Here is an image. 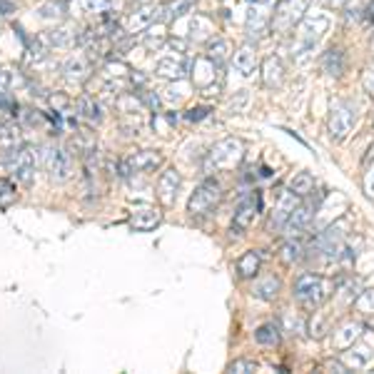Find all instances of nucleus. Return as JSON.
I'll list each match as a JSON object with an SVG mask.
<instances>
[{"mask_svg":"<svg viewBox=\"0 0 374 374\" xmlns=\"http://www.w3.org/2000/svg\"><path fill=\"white\" fill-rule=\"evenodd\" d=\"M244 157V145L237 137L220 140L205 157V172H217V170H232L237 168Z\"/></svg>","mask_w":374,"mask_h":374,"instance_id":"nucleus-1","label":"nucleus"},{"mask_svg":"<svg viewBox=\"0 0 374 374\" xmlns=\"http://www.w3.org/2000/svg\"><path fill=\"white\" fill-rule=\"evenodd\" d=\"M307 6L310 0H280L272 12V33L290 35L307 15Z\"/></svg>","mask_w":374,"mask_h":374,"instance_id":"nucleus-2","label":"nucleus"},{"mask_svg":"<svg viewBox=\"0 0 374 374\" xmlns=\"http://www.w3.org/2000/svg\"><path fill=\"white\" fill-rule=\"evenodd\" d=\"M292 294L307 310H319L324 305V299H327V282L317 274H299L292 287Z\"/></svg>","mask_w":374,"mask_h":374,"instance_id":"nucleus-3","label":"nucleus"},{"mask_svg":"<svg viewBox=\"0 0 374 374\" xmlns=\"http://www.w3.org/2000/svg\"><path fill=\"white\" fill-rule=\"evenodd\" d=\"M3 160L10 168V172L15 175V180L23 182V185H33V177H35V150L28 148V145H18V148L8 150Z\"/></svg>","mask_w":374,"mask_h":374,"instance_id":"nucleus-4","label":"nucleus"},{"mask_svg":"<svg viewBox=\"0 0 374 374\" xmlns=\"http://www.w3.org/2000/svg\"><path fill=\"white\" fill-rule=\"evenodd\" d=\"M220 199H222V187H220L217 180H205L202 185L197 187L187 202V212L193 215V217H202V215H210L215 207L220 205Z\"/></svg>","mask_w":374,"mask_h":374,"instance_id":"nucleus-5","label":"nucleus"},{"mask_svg":"<svg viewBox=\"0 0 374 374\" xmlns=\"http://www.w3.org/2000/svg\"><path fill=\"white\" fill-rule=\"evenodd\" d=\"M43 168L53 182H65L73 175V160H70V155L62 148L48 145L43 150Z\"/></svg>","mask_w":374,"mask_h":374,"instance_id":"nucleus-6","label":"nucleus"},{"mask_svg":"<svg viewBox=\"0 0 374 374\" xmlns=\"http://www.w3.org/2000/svg\"><path fill=\"white\" fill-rule=\"evenodd\" d=\"M357 123V107L352 105V103H335L330 110V135L335 137V140H344V137L352 132V127H355Z\"/></svg>","mask_w":374,"mask_h":374,"instance_id":"nucleus-7","label":"nucleus"},{"mask_svg":"<svg viewBox=\"0 0 374 374\" xmlns=\"http://www.w3.org/2000/svg\"><path fill=\"white\" fill-rule=\"evenodd\" d=\"M162 165V155L160 152H152V150H140V152H132V155L123 157L118 162L120 177H130L135 172H150Z\"/></svg>","mask_w":374,"mask_h":374,"instance_id":"nucleus-8","label":"nucleus"},{"mask_svg":"<svg viewBox=\"0 0 374 374\" xmlns=\"http://www.w3.org/2000/svg\"><path fill=\"white\" fill-rule=\"evenodd\" d=\"M294 207H297V195H294L292 190H282V193L277 195L272 215H269V230L272 232L285 230V224L287 220H290V215L294 212Z\"/></svg>","mask_w":374,"mask_h":374,"instance_id":"nucleus-9","label":"nucleus"},{"mask_svg":"<svg viewBox=\"0 0 374 374\" xmlns=\"http://www.w3.org/2000/svg\"><path fill=\"white\" fill-rule=\"evenodd\" d=\"M312 220H314V205H297L294 207V212L290 215V220H287L285 224V235L287 237H299V235H305L307 230H310V224Z\"/></svg>","mask_w":374,"mask_h":374,"instance_id":"nucleus-10","label":"nucleus"},{"mask_svg":"<svg viewBox=\"0 0 374 374\" xmlns=\"http://www.w3.org/2000/svg\"><path fill=\"white\" fill-rule=\"evenodd\" d=\"M257 207H260V199L257 197H247L237 205L235 217H232V232H235V235H242L244 230L252 227V222H255L257 217Z\"/></svg>","mask_w":374,"mask_h":374,"instance_id":"nucleus-11","label":"nucleus"},{"mask_svg":"<svg viewBox=\"0 0 374 374\" xmlns=\"http://www.w3.org/2000/svg\"><path fill=\"white\" fill-rule=\"evenodd\" d=\"M267 30H272V15L267 12L265 3H255L247 12V35L262 37Z\"/></svg>","mask_w":374,"mask_h":374,"instance_id":"nucleus-12","label":"nucleus"},{"mask_svg":"<svg viewBox=\"0 0 374 374\" xmlns=\"http://www.w3.org/2000/svg\"><path fill=\"white\" fill-rule=\"evenodd\" d=\"M180 185H182V177L175 168L165 170V172L160 175V180H157V197L162 199V205H175L177 193H180Z\"/></svg>","mask_w":374,"mask_h":374,"instance_id":"nucleus-13","label":"nucleus"},{"mask_svg":"<svg viewBox=\"0 0 374 374\" xmlns=\"http://www.w3.org/2000/svg\"><path fill=\"white\" fill-rule=\"evenodd\" d=\"M359 335H362V324L355 322V319H347L337 330H332V349L344 352V349H349L359 339Z\"/></svg>","mask_w":374,"mask_h":374,"instance_id":"nucleus-14","label":"nucleus"},{"mask_svg":"<svg viewBox=\"0 0 374 374\" xmlns=\"http://www.w3.org/2000/svg\"><path fill=\"white\" fill-rule=\"evenodd\" d=\"M187 70H190V62H187V57H182L180 53H177V55L162 57L155 65V73L160 75V78H168V80H182L187 75Z\"/></svg>","mask_w":374,"mask_h":374,"instance_id":"nucleus-15","label":"nucleus"},{"mask_svg":"<svg viewBox=\"0 0 374 374\" xmlns=\"http://www.w3.org/2000/svg\"><path fill=\"white\" fill-rule=\"evenodd\" d=\"M162 222V212L157 207H150V205H143V207H135L130 215V227L137 232H150L155 230L157 224Z\"/></svg>","mask_w":374,"mask_h":374,"instance_id":"nucleus-16","label":"nucleus"},{"mask_svg":"<svg viewBox=\"0 0 374 374\" xmlns=\"http://www.w3.org/2000/svg\"><path fill=\"white\" fill-rule=\"evenodd\" d=\"M220 65L217 62H212L207 55H199L197 60L193 62V80L199 90H207V87L215 82V75H217Z\"/></svg>","mask_w":374,"mask_h":374,"instance_id":"nucleus-17","label":"nucleus"},{"mask_svg":"<svg viewBox=\"0 0 374 374\" xmlns=\"http://www.w3.org/2000/svg\"><path fill=\"white\" fill-rule=\"evenodd\" d=\"M232 65H235V70L242 75V78H249V75L257 70V65H260V60H257V50L252 48V45L237 48L235 55H232Z\"/></svg>","mask_w":374,"mask_h":374,"instance_id":"nucleus-18","label":"nucleus"},{"mask_svg":"<svg viewBox=\"0 0 374 374\" xmlns=\"http://www.w3.org/2000/svg\"><path fill=\"white\" fill-rule=\"evenodd\" d=\"M43 43H48L50 48H75L78 43H82V35L73 28H57V30H48L45 35H40Z\"/></svg>","mask_w":374,"mask_h":374,"instance_id":"nucleus-19","label":"nucleus"},{"mask_svg":"<svg viewBox=\"0 0 374 374\" xmlns=\"http://www.w3.org/2000/svg\"><path fill=\"white\" fill-rule=\"evenodd\" d=\"M62 75L68 82H85L90 78V62L82 55H73L62 65Z\"/></svg>","mask_w":374,"mask_h":374,"instance_id":"nucleus-20","label":"nucleus"},{"mask_svg":"<svg viewBox=\"0 0 374 374\" xmlns=\"http://www.w3.org/2000/svg\"><path fill=\"white\" fill-rule=\"evenodd\" d=\"M344 364H347L349 369H367L374 364V352L369 347H364V344H359V347H352L344 349Z\"/></svg>","mask_w":374,"mask_h":374,"instance_id":"nucleus-21","label":"nucleus"},{"mask_svg":"<svg viewBox=\"0 0 374 374\" xmlns=\"http://www.w3.org/2000/svg\"><path fill=\"white\" fill-rule=\"evenodd\" d=\"M282 80H285V65H282L280 57H265V62H262V82H265V87H280Z\"/></svg>","mask_w":374,"mask_h":374,"instance_id":"nucleus-22","label":"nucleus"},{"mask_svg":"<svg viewBox=\"0 0 374 374\" xmlns=\"http://www.w3.org/2000/svg\"><path fill=\"white\" fill-rule=\"evenodd\" d=\"M280 290H282V282L277 280L274 274H267V277H262V280L255 282L252 294H255L257 299H262V302H272V299H277Z\"/></svg>","mask_w":374,"mask_h":374,"instance_id":"nucleus-23","label":"nucleus"},{"mask_svg":"<svg viewBox=\"0 0 374 374\" xmlns=\"http://www.w3.org/2000/svg\"><path fill=\"white\" fill-rule=\"evenodd\" d=\"M155 20H157V8H140V10H135L130 18H127L125 28H127V33H140V30H148Z\"/></svg>","mask_w":374,"mask_h":374,"instance_id":"nucleus-24","label":"nucleus"},{"mask_svg":"<svg viewBox=\"0 0 374 374\" xmlns=\"http://www.w3.org/2000/svg\"><path fill=\"white\" fill-rule=\"evenodd\" d=\"M193 6V0H170L165 6H157V23H172L180 15H185Z\"/></svg>","mask_w":374,"mask_h":374,"instance_id":"nucleus-25","label":"nucleus"},{"mask_svg":"<svg viewBox=\"0 0 374 374\" xmlns=\"http://www.w3.org/2000/svg\"><path fill=\"white\" fill-rule=\"evenodd\" d=\"M75 110H78V118H82L85 123H100L103 120V110L100 105L95 103V98L90 95H80V98L75 100Z\"/></svg>","mask_w":374,"mask_h":374,"instance_id":"nucleus-26","label":"nucleus"},{"mask_svg":"<svg viewBox=\"0 0 374 374\" xmlns=\"http://www.w3.org/2000/svg\"><path fill=\"white\" fill-rule=\"evenodd\" d=\"M302 37H305V43L307 45H312V43H317L319 40V35H322L324 30H327V25H330V20H327V15H322V12H319L317 15V23H314V20L312 18H302Z\"/></svg>","mask_w":374,"mask_h":374,"instance_id":"nucleus-27","label":"nucleus"},{"mask_svg":"<svg viewBox=\"0 0 374 374\" xmlns=\"http://www.w3.org/2000/svg\"><path fill=\"white\" fill-rule=\"evenodd\" d=\"M260 267H262V255L257 249H247V252L237 260V274L244 277V280L255 277V274L260 272Z\"/></svg>","mask_w":374,"mask_h":374,"instance_id":"nucleus-28","label":"nucleus"},{"mask_svg":"<svg viewBox=\"0 0 374 374\" xmlns=\"http://www.w3.org/2000/svg\"><path fill=\"white\" fill-rule=\"evenodd\" d=\"M23 145V137H20V127L10 120H0V150L8 152V150Z\"/></svg>","mask_w":374,"mask_h":374,"instance_id":"nucleus-29","label":"nucleus"},{"mask_svg":"<svg viewBox=\"0 0 374 374\" xmlns=\"http://www.w3.org/2000/svg\"><path fill=\"white\" fill-rule=\"evenodd\" d=\"M322 70L330 78H339L344 73V50L342 48H330L322 55Z\"/></svg>","mask_w":374,"mask_h":374,"instance_id":"nucleus-30","label":"nucleus"},{"mask_svg":"<svg viewBox=\"0 0 374 374\" xmlns=\"http://www.w3.org/2000/svg\"><path fill=\"white\" fill-rule=\"evenodd\" d=\"M215 35V28H212V23L205 18V15H195L193 23H190V40H195V43H205V40H210V37Z\"/></svg>","mask_w":374,"mask_h":374,"instance_id":"nucleus-31","label":"nucleus"},{"mask_svg":"<svg viewBox=\"0 0 374 374\" xmlns=\"http://www.w3.org/2000/svg\"><path fill=\"white\" fill-rule=\"evenodd\" d=\"M302 257H305V247H302V242H299L297 237H290L280 247V260L285 262V265H294V262H299Z\"/></svg>","mask_w":374,"mask_h":374,"instance_id":"nucleus-32","label":"nucleus"},{"mask_svg":"<svg viewBox=\"0 0 374 374\" xmlns=\"http://www.w3.org/2000/svg\"><path fill=\"white\" fill-rule=\"evenodd\" d=\"M290 190H292L297 197H310L314 193V177L310 172H297L290 180Z\"/></svg>","mask_w":374,"mask_h":374,"instance_id":"nucleus-33","label":"nucleus"},{"mask_svg":"<svg viewBox=\"0 0 374 374\" xmlns=\"http://www.w3.org/2000/svg\"><path fill=\"white\" fill-rule=\"evenodd\" d=\"M205 55L210 57L212 62L224 65V62H227V57H230V43H227V40H222V37H215V40H210V45H207Z\"/></svg>","mask_w":374,"mask_h":374,"instance_id":"nucleus-34","label":"nucleus"},{"mask_svg":"<svg viewBox=\"0 0 374 374\" xmlns=\"http://www.w3.org/2000/svg\"><path fill=\"white\" fill-rule=\"evenodd\" d=\"M255 339L257 344H262V347H274V344H280V324H262L260 330L255 332Z\"/></svg>","mask_w":374,"mask_h":374,"instance_id":"nucleus-35","label":"nucleus"},{"mask_svg":"<svg viewBox=\"0 0 374 374\" xmlns=\"http://www.w3.org/2000/svg\"><path fill=\"white\" fill-rule=\"evenodd\" d=\"M359 282L357 280H347L344 285H339V290H337V297L342 299V302H347V305H355V299L359 297Z\"/></svg>","mask_w":374,"mask_h":374,"instance_id":"nucleus-36","label":"nucleus"},{"mask_svg":"<svg viewBox=\"0 0 374 374\" xmlns=\"http://www.w3.org/2000/svg\"><path fill=\"white\" fill-rule=\"evenodd\" d=\"M355 310L359 314H374V290H362L355 299Z\"/></svg>","mask_w":374,"mask_h":374,"instance_id":"nucleus-37","label":"nucleus"},{"mask_svg":"<svg viewBox=\"0 0 374 374\" xmlns=\"http://www.w3.org/2000/svg\"><path fill=\"white\" fill-rule=\"evenodd\" d=\"M15 197H18L15 185L10 180H0V210H8L15 202Z\"/></svg>","mask_w":374,"mask_h":374,"instance_id":"nucleus-38","label":"nucleus"},{"mask_svg":"<svg viewBox=\"0 0 374 374\" xmlns=\"http://www.w3.org/2000/svg\"><path fill=\"white\" fill-rule=\"evenodd\" d=\"M80 6L85 12H93V15H103V12L112 10V0H80Z\"/></svg>","mask_w":374,"mask_h":374,"instance_id":"nucleus-39","label":"nucleus"},{"mask_svg":"<svg viewBox=\"0 0 374 374\" xmlns=\"http://www.w3.org/2000/svg\"><path fill=\"white\" fill-rule=\"evenodd\" d=\"M324 332H330L327 317H324L322 312H314V317H312V324H310V335L319 339V337H324Z\"/></svg>","mask_w":374,"mask_h":374,"instance_id":"nucleus-40","label":"nucleus"},{"mask_svg":"<svg viewBox=\"0 0 374 374\" xmlns=\"http://www.w3.org/2000/svg\"><path fill=\"white\" fill-rule=\"evenodd\" d=\"M145 48L148 50H160L162 45H165V33L160 30H152V25L148 28V33H145Z\"/></svg>","mask_w":374,"mask_h":374,"instance_id":"nucleus-41","label":"nucleus"},{"mask_svg":"<svg viewBox=\"0 0 374 374\" xmlns=\"http://www.w3.org/2000/svg\"><path fill=\"white\" fill-rule=\"evenodd\" d=\"M230 372L235 374H249V372H257V364L252 359H235L230 364Z\"/></svg>","mask_w":374,"mask_h":374,"instance_id":"nucleus-42","label":"nucleus"},{"mask_svg":"<svg viewBox=\"0 0 374 374\" xmlns=\"http://www.w3.org/2000/svg\"><path fill=\"white\" fill-rule=\"evenodd\" d=\"M23 120L28 125H33V127H35V125H43L45 123V115H43V112H37V110H23Z\"/></svg>","mask_w":374,"mask_h":374,"instance_id":"nucleus-43","label":"nucleus"},{"mask_svg":"<svg viewBox=\"0 0 374 374\" xmlns=\"http://www.w3.org/2000/svg\"><path fill=\"white\" fill-rule=\"evenodd\" d=\"M207 107H190L187 110V115H185V120H190V123H199L202 118H207Z\"/></svg>","mask_w":374,"mask_h":374,"instance_id":"nucleus-44","label":"nucleus"},{"mask_svg":"<svg viewBox=\"0 0 374 374\" xmlns=\"http://www.w3.org/2000/svg\"><path fill=\"white\" fill-rule=\"evenodd\" d=\"M364 193H367V197L374 199V165H369L367 175H364Z\"/></svg>","mask_w":374,"mask_h":374,"instance_id":"nucleus-45","label":"nucleus"},{"mask_svg":"<svg viewBox=\"0 0 374 374\" xmlns=\"http://www.w3.org/2000/svg\"><path fill=\"white\" fill-rule=\"evenodd\" d=\"M324 369H330V372H337V374H344L349 367L339 359H330V362H324Z\"/></svg>","mask_w":374,"mask_h":374,"instance_id":"nucleus-46","label":"nucleus"},{"mask_svg":"<svg viewBox=\"0 0 374 374\" xmlns=\"http://www.w3.org/2000/svg\"><path fill=\"white\" fill-rule=\"evenodd\" d=\"M12 107H15V103H12V100L0 90V112H8V110H12Z\"/></svg>","mask_w":374,"mask_h":374,"instance_id":"nucleus-47","label":"nucleus"},{"mask_svg":"<svg viewBox=\"0 0 374 374\" xmlns=\"http://www.w3.org/2000/svg\"><path fill=\"white\" fill-rule=\"evenodd\" d=\"M364 87H367V93L374 95V68L364 73Z\"/></svg>","mask_w":374,"mask_h":374,"instance_id":"nucleus-48","label":"nucleus"},{"mask_svg":"<svg viewBox=\"0 0 374 374\" xmlns=\"http://www.w3.org/2000/svg\"><path fill=\"white\" fill-rule=\"evenodd\" d=\"M10 85V73L8 70H0V90H6Z\"/></svg>","mask_w":374,"mask_h":374,"instance_id":"nucleus-49","label":"nucleus"},{"mask_svg":"<svg viewBox=\"0 0 374 374\" xmlns=\"http://www.w3.org/2000/svg\"><path fill=\"white\" fill-rule=\"evenodd\" d=\"M367 18H369V20H374V0L367 6Z\"/></svg>","mask_w":374,"mask_h":374,"instance_id":"nucleus-50","label":"nucleus"},{"mask_svg":"<svg viewBox=\"0 0 374 374\" xmlns=\"http://www.w3.org/2000/svg\"><path fill=\"white\" fill-rule=\"evenodd\" d=\"M332 3H335V6H342V3H347V0H332Z\"/></svg>","mask_w":374,"mask_h":374,"instance_id":"nucleus-51","label":"nucleus"}]
</instances>
